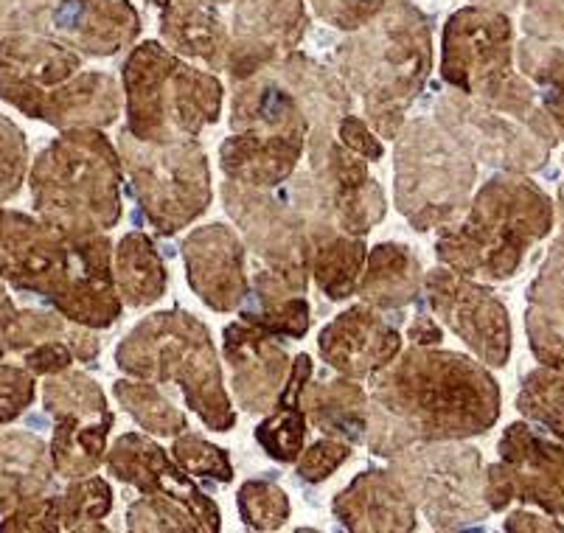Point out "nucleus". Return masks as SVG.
I'll list each match as a JSON object with an SVG mask.
<instances>
[{"label": "nucleus", "mask_w": 564, "mask_h": 533, "mask_svg": "<svg viewBox=\"0 0 564 533\" xmlns=\"http://www.w3.org/2000/svg\"><path fill=\"white\" fill-rule=\"evenodd\" d=\"M500 416V391L484 366L458 351L413 346L373 373L366 444L393 458L419 444L480 435Z\"/></svg>", "instance_id": "nucleus-1"}, {"label": "nucleus", "mask_w": 564, "mask_h": 533, "mask_svg": "<svg viewBox=\"0 0 564 533\" xmlns=\"http://www.w3.org/2000/svg\"><path fill=\"white\" fill-rule=\"evenodd\" d=\"M0 279L87 329H110L124 312L107 233L68 236L43 219L0 208Z\"/></svg>", "instance_id": "nucleus-2"}, {"label": "nucleus", "mask_w": 564, "mask_h": 533, "mask_svg": "<svg viewBox=\"0 0 564 533\" xmlns=\"http://www.w3.org/2000/svg\"><path fill=\"white\" fill-rule=\"evenodd\" d=\"M161 9L163 45L230 81L281 63L310 32L304 0H166Z\"/></svg>", "instance_id": "nucleus-3"}, {"label": "nucleus", "mask_w": 564, "mask_h": 533, "mask_svg": "<svg viewBox=\"0 0 564 533\" xmlns=\"http://www.w3.org/2000/svg\"><path fill=\"white\" fill-rule=\"evenodd\" d=\"M335 74L377 135L393 141L433 74V20L413 0H393L337 45Z\"/></svg>", "instance_id": "nucleus-4"}, {"label": "nucleus", "mask_w": 564, "mask_h": 533, "mask_svg": "<svg viewBox=\"0 0 564 533\" xmlns=\"http://www.w3.org/2000/svg\"><path fill=\"white\" fill-rule=\"evenodd\" d=\"M551 199L520 177H497L478 192L458 222L438 230L435 255L466 279L502 281L517 273L528 250L551 230Z\"/></svg>", "instance_id": "nucleus-5"}, {"label": "nucleus", "mask_w": 564, "mask_h": 533, "mask_svg": "<svg viewBox=\"0 0 564 533\" xmlns=\"http://www.w3.org/2000/svg\"><path fill=\"white\" fill-rule=\"evenodd\" d=\"M40 219L68 236H96L121 219L124 166L110 138L94 127L65 130L32 166Z\"/></svg>", "instance_id": "nucleus-6"}, {"label": "nucleus", "mask_w": 564, "mask_h": 533, "mask_svg": "<svg viewBox=\"0 0 564 533\" xmlns=\"http://www.w3.org/2000/svg\"><path fill=\"white\" fill-rule=\"evenodd\" d=\"M118 368L158 384H177L199 422L214 433H228L236 410L225 391L217 342L197 315L183 306L143 317L116 348Z\"/></svg>", "instance_id": "nucleus-7"}, {"label": "nucleus", "mask_w": 564, "mask_h": 533, "mask_svg": "<svg viewBox=\"0 0 564 533\" xmlns=\"http://www.w3.org/2000/svg\"><path fill=\"white\" fill-rule=\"evenodd\" d=\"M230 132L219 146L225 181L279 188L295 174L310 141V118L275 65L234 81Z\"/></svg>", "instance_id": "nucleus-8"}, {"label": "nucleus", "mask_w": 564, "mask_h": 533, "mask_svg": "<svg viewBox=\"0 0 564 533\" xmlns=\"http://www.w3.org/2000/svg\"><path fill=\"white\" fill-rule=\"evenodd\" d=\"M130 135L147 143L197 141L217 124L225 87L163 43H141L121 65Z\"/></svg>", "instance_id": "nucleus-9"}, {"label": "nucleus", "mask_w": 564, "mask_h": 533, "mask_svg": "<svg viewBox=\"0 0 564 533\" xmlns=\"http://www.w3.org/2000/svg\"><path fill=\"white\" fill-rule=\"evenodd\" d=\"M393 141L399 214L419 233L455 222L478 177L475 157L433 118H408Z\"/></svg>", "instance_id": "nucleus-10"}, {"label": "nucleus", "mask_w": 564, "mask_h": 533, "mask_svg": "<svg viewBox=\"0 0 564 533\" xmlns=\"http://www.w3.org/2000/svg\"><path fill=\"white\" fill-rule=\"evenodd\" d=\"M441 79L542 130L531 87L511 74V23L500 9L464 7L447 20L441 37Z\"/></svg>", "instance_id": "nucleus-11"}, {"label": "nucleus", "mask_w": 564, "mask_h": 533, "mask_svg": "<svg viewBox=\"0 0 564 533\" xmlns=\"http://www.w3.org/2000/svg\"><path fill=\"white\" fill-rule=\"evenodd\" d=\"M116 150L132 197L155 233H181L208 211L214 199L212 166L197 141L147 143L121 130Z\"/></svg>", "instance_id": "nucleus-12"}, {"label": "nucleus", "mask_w": 564, "mask_h": 533, "mask_svg": "<svg viewBox=\"0 0 564 533\" xmlns=\"http://www.w3.org/2000/svg\"><path fill=\"white\" fill-rule=\"evenodd\" d=\"M391 471L433 531H458L489 516L486 469L478 449L435 440L393 455Z\"/></svg>", "instance_id": "nucleus-13"}, {"label": "nucleus", "mask_w": 564, "mask_h": 533, "mask_svg": "<svg viewBox=\"0 0 564 533\" xmlns=\"http://www.w3.org/2000/svg\"><path fill=\"white\" fill-rule=\"evenodd\" d=\"M219 197L259 264L279 275L286 286L306 295L315 244L304 217L284 188H256L225 181Z\"/></svg>", "instance_id": "nucleus-14"}, {"label": "nucleus", "mask_w": 564, "mask_h": 533, "mask_svg": "<svg viewBox=\"0 0 564 533\" xmlns=\"http://www.w3.org/2000/svg\"><path fill=\"white\" fill-rule=\"evenodd\" d=\"M43 407L54 418L51 460L65 480L96 475L107 458V438L116 416L96 379L85 371L51 373L43 382Z\"/></svg>", "instance_id": "nucleus-15"}, {"label": "nucleus", "mask_w": 564, "mask_h": 533, "mask_svg": "<svg viewBox=\"0 0 564 533\" xmlns=\"http://www.w3.org/2000/svg\"><path fill=\"white\" fill-rule=\"evenodd\" d=\"M511 500L536 502L564 514V449L533 433L525 424L506 429L500 440V464L486 469V502L491 511Z\"/></svg>", "instance_id": "nucleus-16"}, {"label": "nucleus", "mask_w": 564, "mask_h": 533, "mask_svg": "<svg viewBox=\"0 0 564 533\" xmlns=\"http://www.w3.org/2000/svg\"><path fill=\"white\" fill-rule=\"evenodd\" d=\"M424 295L433 315L447 323L486 366L500 368L509 360V312L486 286L453 273L449 266H435L433 273L424 275Z\"/></svg>", "instance_id": "nucleus-17"}, {"label": "nucleus", "mask_w": 564, "mask_h": 533, "mask_svg": "<svg viewBox=\"0 0 564 533\" xmlns=\"http://www.w3.org/2000/svg\"><path fill=\"white\" fill-rule=\"evenodd\" d=\"M107 471L121 483L132 486L141 494L166 497L181 502L197 520L199 533H217L223 527V514L217 502L194 486L188 471L174 458H169L161 444L141 433H124L112 444L105 458Z\"/></svg>", "instance_id": "nucleus-18"}, {"label": "nucleus", "mask_w": 564, "mask_h": 533, "mask_svg": "<svg viewBox=\"0 0 564 533\" xmlns=\"http://www.w3.org/2000/svg\"><path fill=\"white\" fill-rule=\"evenodd\" d=\"M0 99L9 101L14 110L34 121L56 127V130H79L94 127L107 130L116 124L124 107V94L110 74L101 70H79L74 79L51 90H20V87H0Z\"/></svg>", "instance_id": "nucleus-19"}, {"label": "nucleus", "mask_w": 564, "mask_h": 533, "mask_svg": "<svg viewBox=\"0 0 564 533\" xmlns=\"http://www.w3.org/2000/svg\"><path fill=\"white\" fill-rule=\"evenodd\" d=\"M0 346L7 353L20 357L34 377L65 371L74 360L94 366L101 353V342L94 329L43 309L14 312L7 329L0 331Z\"/></svg>", "instance_id": "nucleus-20"}, {"label": "nucleus", "mask_w": 564, "mask_h": 533, "mask_svg": "<svg viewBox=\"0 0 564 533\" xmlns=\"http://www.w3.org/2000/svg\"><path fill=\"white\" fill-rule=\"evenodd\" d=\"M435 118L471 157L486 161L489 166L540 168L545 161V150L533 141L525 143L528 138L520 135L506 118L491 116L489 105L460 94L455 87L438 96Z\"/></svg>", "instance_id": "nucleus-21"}, {"label": "nucleus", "mask_w": 564, "mask_h": 533, "mask_svg": "<svg viewBox=\"0 0 564 533\" xmlns=\"http://www.w3.org/2000/svg\"><path fill=\"white\" fill-rule=\"evenodd\" d=\"M188 286L208 309L236 312L250 295L248 255L236 230L214 222L192 230L183 242Z\"/></svg>", "instance_id": "nucleus-22"}, {"label": "nucleus", "mask_w": 564, "mask_h": 533, "mask_svg": "<svg viewBox=\"0 0 564 533\" xmlns=\"http://www.w3.org/2000/svg\"><path fill=\"white\" fill-rule=\"evenodd\" d=\"M223 353L230 368V388L245 413H270L290 379V353L275 335L250 323H230L223 331Z\"/></svg>", "instance_id": "nucleus-23"}, {"label": "nucleus", "mask_w": 564, "mask_h": 533, "mask_svg": "<svg viewBox=\"0 0 564 533\" xmlns=\"http://www.w3.org/2000/svg\"><path fill=\"white\" fill-rule=\"evenodd\" d=\"M317 351L332 371L348 379H366L402 353V331L379 309L357 304L321 331Z\"/></svg>", "instance_id": "nucleus-24"}, {"label": "nucleus", "mask_w": 564, "mask_h": 533, "mask_svg": "<svg viewBox=\"0 0 564 533\" xmlns=\"http://www.w3.org/2000/svg\"><path fill=\"white\" fill-rule=\"evenodd\" d=\"M141 34L130 0H56L45 37L59 40L82 56H116Z\"/></svg>", "instance_id": "nucleus-25"}, {"label": "nucleus", "mask_w": 564, "mask_h": 533, "mask_svg": "<svg viewBox=\"0 0 564 533\" xmlns=\"http://www.w3.org/2000/svg\"><path fill=\"white\" fill-rule=\"evenodd\" d=\"M337 522L354 533H410L419 525L415 505L391 469H368L332 502Z\"/></svg>", "instance_id": "nucleus-26"}, {"label": "nucleus", "mask_w": 564, "mask_h": 533, "mask_svg": "<svg viewBox=\"0 0 564 533\" xmlns=\"http://www.w3.org/2000/svg\"><path fill=\"white\" fill-rule=\"evenodd\" d=\"M275 68L292 87V94L299 96L301 107L310 118L306 150L310 155H315L323 146L337 141V124L351 112V94L335 70L306 56L304 51H292L281 63H275Z\"/></svg>", "instance_id": "nucleus-27"}, {"label": "nucleus", "mask_w": 564, "mask_h": 533, "mask_svg": "<svg viewBox=\"0 0 564 533\" xmlns=\"http://www.w3.org/2000/svg\"><path fill=\"white\" fill-rule=\"evenodd\" d=\"M301 407L306 413V422L321 429L326 438L346 440L351 447L366 444L371 396L362 384H357V379L340 373L335 379H317L306 384Z\"/></svg>", "instance_id": "nucleus-28"}, {"label": "nucleus", "mask_w": 564, "mask_h": 533, "mask_svg": "<svg viewBox=\"0 0 564 533\" xmlns=\"http://www.w3.org/2000/svg\"><path fill=\"white\" fill-rule=\"evenodd\" d=\"M424 292L422 261L408 244L382 242L368 253L357 295L379 312H399Z\"/></svg>", "instance_id": "nucleus-29"}, {"label": "nucleus", "mask_w": 564, "mask_h": 533, "mask_svg": "<svg viewBox=\"0 0 564 533\" xmlns=\"http://www.w3.org/2000/svg\"><path fill=\"white\" fill-rule=\"evenodd\" d=\"M54 475L51 447L40 435L23 429L0 433V516L45 494Z\"/></svg>", "instance_id": "nucleus-30"}, {"label": "nucleus", "mask_w": 564, "mask_h": 533, "mask_svg": "<svg viewBox=\"0 0 564 533\" xmlns=\"http://www.w3.org/2000/svg\"><path fill=\"white\" fill-rule=\"evenodd\" d=\"M239 312H242V320L256 329L275 337H292V340H301L312 326V306L304 298V292L286 286L279 275L261 264L253 273L248 301Z\"/></svg>", "instance_id": "nucleus-31"}, {"label": "nucleus", "mask_w": 564, "mask_h": 533, "mask_svg": "<svg viewBox=\"0 0 564 533\" xmlns=\"http://www.w3.org/2000/svg\"><path fill=\"white\" fill-rule=\"evenodd\" d=\"M312 377V357L299 353L292 362L290 379L284 384L279 404L267 413L264 422L256 427V440L267 455L279 464H295L306 447V413L301 396Z\"/></svg>", "instance_id": "nucleus-32"}, {"label": "nucleus", "mask_w": 564, "mask_h": 533, "mask_svg": "<svg viewBox=\"0 0 564 533\" xmlns=\"http://www.w3.org/2000/svg\"><path fill=\"white\" fill-rule=\"evenodd\" d=\"M112 273H116L118 295L124 306L143 309L166 295L169 270L158 253L155 242L141 230L127 233L112 253Z\"/></svg>", "instance_id": "nucleus-33"}, {"label": "nucleus", "mask_w": 564, "mask_h": 533, "mask_svg": "<svg viewBox=\"0 0 564 533\" xmlns=\"http://www.w3.org/2000/svg\"><path fill=\"white\" fill-rule=\"evenodd\" d=\"M368 248L366 236L335 233L315 242L312 253V275L329 301H346L357 292Z\"/></svg>", "instance_id": "nucleus-34"}, {"label": "nucleus", "mask_w": 564, "mask_h": 533, "mask_svg": "<svg viewBox=\"0 0 564 533\" xmlns=\"http://www.w3.org/2000/svg\"><path fill=\"white\" fill-rule=\"evenodd\" d=\"M112 393H116L118 404L135 418L138 427H143L150 435L177 438L188 429V418L174 407V402L158 388V382L138 377L118 379L112 384Z\"/></svg>", "instance_id": "nucleus-35"}, {"label": "nucleus", "mask_w": 564, "mask_h": 533, "mask_svg": "<svg viewBox=\"0 0 564 533\" xmlns=\"http://www.w3.org/2000/svg\"><path fill=\"white\" fill-rule=\"evenodd\" d=\"M59 497V520L63 531H107L105 520L112 511V489L105 478L87 475L70 480L68 489Z\"/></svg>", "instance_id": "nucleus-36"}, {"label": "nucleus", "mask_w": 564, "mask_h": 533, "mask_svg": "<svg viewBox=\"0 0 564 533\" xmlns=\"http://www.w3.org/2000/svg\"><path fill=\"white\" fill-rule=\"evenodd\" d=\"M236 502L248 531H279L290 520V497L270 478L242 483Z\"/></svg>", "instance_id": "nucleus-37"}, {"label": "nucleus", "mask_w": 564, "mask_h": 533, "mask_svg": "<svg viewBox=\"0 0 564 533\" xmlns=\"http://www.w3.org/2000/svg\"><path fill=\"white\" fill-rule=\"evenodd\" d=\"M172 458L194 475V478L214 480V483H230L234 480V464L228 453L197 433H181L172 440Z\"/></svg>", "instance_id": "nucleus-38"}, {"label": "nucleus", "mask_w": 564, "mask_h": 533, "mask_svg": "<svg viewBox=\"0 0 564 533\" xmlns=\"http://www.w3.org/2000/svg\"><path fill=\"white\" fill-rule=\"evenodd\" d=\"M127 527L135 533L147 531H166V533H192L199 531L197 520L192 516V511L181 502L166 500V497H152L141 494L130 509H127L124 516Z\"/></svg>", "instance_id": "nucleus-39"}, {"label": "nucleus", "mask_w": 564, "mask_h": 533, "mask_svg": "<svg viewBox=\"0 0 564 533\" xmlns=\"http://www.w3.org/2000/svg\"><path fill=\"white\" fill-rule=\"evenodd\" d=\"M520 410L564 438V379L551 371H533L520 393Z\"/></svg>", "instance_id": "nucleus-40"}, {"label": "nucleus", "mask_w": 564, "mask_h": 533, "mask_svg": "<svg viewBox=\"0 0 564 533\" xmlns=\"http://www.w3.org/2000/svg\"><path fill=\"white\" fill-rule=\"evenodd\" d=\"M29 166V143L20 127L0 116V203L12 199L20 192Z\"/></svg>", "instance_id": "nucleus-41"}, {"label": "nucleus", "mask_w": 564, "mask_h": 533, "mask_svg": "<svg viewBox=\"0 0 564 533\" xmlns=\"http://www.w3.org/2000/svg\"><path fill=\"white\" fill-rule=\"evenodd\" d=\"M37 384L25 366H12L0 357V427L12 424L32 407Z\"/></svg>", "instance_id": "nucleus-42"}, {"label": "nucleus", "mask_w": 564, "mask_h": 533, "mask_svg": "<svg viewBox=\"0 0 564 533\" xmlns=\"http://www.w3.org/2000/svg\"><path fill=\"white\" fill-rule=\"evenodd\" d=\"M306 3L323 23L337 32H357L371 23L382 9L391 7L393 0H306Z\"/></svg>", "instance_id": "nucleus-43"}, {"label": "nucleus", "mask_w": 564, "mask_h": 533, "mask_svg": "<svg viewBox=\"0 0 564 533\" xmlns=\"http://www.w3.org/2000/svg\"><path fill=\"white\" fill-rule=\"evenodd\" d=\"M351 455H354V447L351 444H346V440H337V438L315 440V444L304 447L301 458L295 460V475H299V480H304V483H312V486L323 483V480L329 478V475H335V471L340 469Z\"/></svg>", "instance_id": "nucleus-44"}, {"label": "nucleus", "mask_w": 564, "mask_h": 533, "mask_svg": "<svg viewBox=\"0 0 564 533\" xmlns=\"http://www.w3.org/2000/svg\"><path fill=\"white\" fill-rule=\"evenodd\" d=\"M56 0H0V40L37 32L45 37Z\"/></svg>", "instance_id": "nucleus-45"}, {"label": "nucleus", "mask_w": 564, "mask_h": 533, "mask_svg": "<svg viewBox=\"0 0 564 533\" xmlns=\"http://www.w3.org/2000/svg\"><path fill=\"white\" fill-rule=\"evenodd\" d=\"M528 335H531L533 351L547 366L564 368V326L542 312H528Z\"/></svg>", "instance_id": "nucleus-46"}, {"label": "nucleus", "mask_w": 564, "mask_h": 533, "mask_svg": "<svg viewBox=\"0 0 564 533\" xmlns=\"http://www.w3.org/2000/svg\"><path fill=\"white\" fill-rule=\"evenodd\" d=\"M337 141L343 146H348L351 152H357L360 157H366V161H379L384 155V146L373 135V127L368 121H362V118L351 116V112L337 124Z\"/></svg>", "instance_id": "nucleus-47"}, {"label": "nucleus", "mask_w": 564, "mask_h": 533, "mask_svg": "<svg viewBox=\"0 0 564 533\" xmlns=\"http://www.w3.org/2000/svg\"><path fill=\"white\" fill-rule=\"evenodd\" d=\"M408 340L413 346H438L441 342V326L427 315V312H419L413 315L408 326Z\"/></svg>", "instance_id": "nucleus-48"}, {"label": "nucleus", "mask_w": 564, "mask_h": 533, "mask_svg": "<svg viewBox=\"0 0 564 533\" xmlns=\"http://www.w3.org/2000/svg\"><path fill=\"white\" fill-rule=\"evenodd\" d=\"M14 312H18V309H14L12 295L7 292V284H3V279H0V331L7 329L9 320L14 317Z\"/></svg>", "instance_id": "nucleus-49"}, {"label": "nucleus", "mask_w": 564, "mask_h": 533, "mask_svg": "<svg viewBox=\"0 0 564 533\" xmlns=\"http://www.w3.org/2000/svg\"><path fill=\"white\" fill-rule=\"evenodd\" d=\"M475 7H486V9H514L517 0H471Z\"/></svg>", "instance_id": "nucleus-50"}, {"label": "nucleus", "mask_w": 564, "mask_h": 533, "mask_svg": "<svg viewBox=\"0 0 564 533\" xmlns=\"http://www.w3.org/2000/svg\"><path fill=\"white\" fill-rule=\"evenodd\" d=\"M147 3H152V7H163L166 0H147Z\"/></svg>", "instance_id": "nucleus-51"}]
</instances>
